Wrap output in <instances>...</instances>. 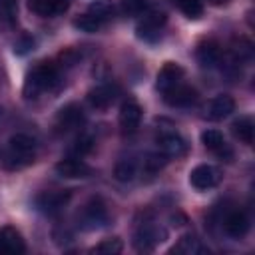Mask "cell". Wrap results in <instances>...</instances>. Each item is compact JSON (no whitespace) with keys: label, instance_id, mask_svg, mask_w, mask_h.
Returning a JSON list of instances; mask_svg holds the SVG:
<instances>
[{"label":"cell","instance_id":"19","mask_svg":"<svg viewBox=\"0 0 255 255\" xmlns=\"http://www.w3.org/2000/svg\"><path fill=\"white\" fill-rule=\"evenodd\" d=\"M231 129H233V133H235V137H237L239 141H243V143H247V145L253 143L255 124H253V120H251L249 116H243V118L235 120L233 126H231Z\"/></svg>","mask_w":255,"mask_h":255},{"label":"cell","instance_id":"28","mask_svg":"<svg viewBox=\"0 0 255 255\" xmlns=\"http://www.w3.org/2000/svg\"><path fill=\"white\" fill-rule=\"evenodd\" d=\"M167 163V155H163L161 151H155V153H147L145 159H143V167L145 171L149 173H157L159 169H163Z\"/></svg>","mask_w":255,"mask_h":255},{"label":"cell","instance_id":"22","mask_svg":"<svg viewBox=\"0 0 255 255\" xmlns=\"http://www.w3.org/2000/svg\"><path fill=\"white\" fill-rule=\"evenodd\" d=\"M173 253H181V255H195L201 251V245H199V239L195 235H183L177 239V243L173 245L171 249Z\"/></svg>","mask_w":255,"mask_h":255},{"label":"cell","instance_id":"21","mask_svg":"<svg viewBox=\"0 0 255 255\" xmlns=\"http://www.w3.org/2000/svg\"><path fill=\"white\" fill-rule=\"evenodd\" d=\"M114 12H116V8H114L112 0H94V2L88 6V14L94 16L96 20H100L102 24H104L106 20H110V18L114 16Z\"/></svg>","mask_w":255,"mask_h":255},{"label":"cell","instance_id":"30","mask_svg":"<svg viewBox=\"0 0 255 255\" xmlns=\"http://www.w3.org/2000/svg\"><path fill=\"white\" fill-rule=\"evenodd\" d=\"M135 30H137V36L141 40H145V42H155L159 38V26H155V24H151L147 20H143L141 24H137Z\"/></svg>","mask_w":255,"mask_h":255},{"label":"cell","instance_id":"18","mask_svg":"<svg viewBox=\"0 0 255 255\" xmlns=\"http://www.w3.org/2000/svg\"><path fill=\"white\" fill-rule=\"evenodd\" d=\"M141 122V106L135 102H126L120 108V126L128 131L135 129Z\"/></svg>","mask_w":255,"mask_h":255},{"label":"cell","instance_id":"33","mask_svg":"<svg viewBox=\"0 0 255 255\" xmlns=\"http://www.w3.org/2000/svg\"><path fill=\"white\" fill-rule=\"evenodd\" d=\"M34 44H36V40L32 38V36H20L18 40H16V44H14V52L16 54H20V56H24V54H28L32 48H34Z\"/></svg>","mask_w":255,"mask_h":255},{"label":"cell","instance_id":"13","mask_svg":"<svg viewBox=\"0 0 255 255\" xmlns=\"http://www.w3.org/2000/svg\"><path fill=\"white\" fill-rule=\"evenodd\" d=\"M28 8L42 18H54L70 8V0H28Z\"/></svg>","mask_w":255,"mask_h":255},{"label":"cell","instance_id":"5","mask_svg":"<svg viewBox=\"0 0 255 255\" xmlns=\"http://www.w3.org/2000/svg\"><path fill=\"white\" fill-rule=\"evenodd\" d=\"M82 124H84V112L78 104H66L64 108L58 110L56 120H54V128L58 133L74 131V129L82 128Z\"/></svg>","mask_w":255,"mask_h":255},{"label":"cell","instance_id":"2","mask_svg":"<svg viewBox=\"0 0 255 255\" xmlns=\"http://www.w3.org/2000/svg\"><path fill=\"white\" fill-rule=\"evenodd\" d=\"M34 157H36V139L28 133H14L8 141V151L2 161L8 169H22L30 165Z\"/></svg>","mask_w":255,"mask_h":255},{"label":"cell","instance_id":"35","mask_svg":"<svg viewBox=\"0 0 255 255\" xmlns=\"http://www.w3.org/2000/svg\"><path fill=\"white\" fill-rule=\"evenodd\" d=\"M2 118H4V110L0 108V120H2Z\"/></svg>","mask_w":255,"mask_h":255},{"label":"cell","instance_id":"15","mask_svg":"<svg viewBox=\"0 0 255 255\" xmlns=\"http://www.w3.org/2000/svg\"><path fill=\"white\" fill-rule=\"evenodd\" d=\"M181 78H183V68H181L179 64H175V62H167V64H163V68L157 72V82H155V86H157V90L163 94V92H167L169 88H173L175 84H179Z\"/></svg>","mask_w":255,"mask_h":255},{"label":"cell","instance_id":"14","mask_svg":"<svg viewBox=\"0 0 255 255\" xmlns=\"http://www.w3.org/2000/svg\"><path fill=\"white\" fill-rule=\"evenodd\" d=\"M116 98H118V88L112 84H102V86H96L94 90L88 92V102L96 110L110 108L116 102Z\"/></svg>","mask_w":255,"mask_h":255},{"label":"cell","instance_id":"3","mask_svg":"<svg viewBox=\"0 0 255 255\" xmlns=\"http://www.w3.org/2000/svg\"><path fill=\"white\" fill-rule=\"evenodd\" d=\"M78 221H80V227H82V229H86V231H92V229H100V227H104V225L108 223V209H106L104 201H102V199H98V197L90 199V201L82 207Z\"/></svg>","mask_w":255,"mask_h":255},{"label":"cell","instance_id":"24","mask_svg":"<svg viewBox=\"0 0 255 255\" xmlns=\"http://www.w3.org/2000/svg\"><path fill=\"white\" fill-rule=\"evenodd\" d=\"M122 249H124V243H122V239L120 237H112V239H104V241H100L94 249H92V253H102V255H118V253H122Z\"/></svg>","mask_w":255,"mask_h":255},{"label":"cell","instance_id":"16","mask_svg":"<svg viewBox=\"0 0 255 255\" xmlns=\"http://www.w3.org/2000/svg\"><path fill=\"white\" fill-rule=\"evenodd\" d=\"M195 56H197V62H199L203 68H217V66L221 64V58H223L219 44L213 42V40L201 42V44L197 46Z\"/></svg>","mask_w":255,"mask_h":255},{"label":"cell","instance_id":"4","mask_svg":"<svg viewBox=\"0 0 255 255\" xmlns=\"http://www.w3.org/2000/svg\"><path fill=\"white\" fill-rule=\"evenodd\" d=\"M167 239V231L155 223H141L133 235V245L137 251H153L159 243Z\"/></svg>","mask_w":255,"mask_h":255},{"label":"cell","instance_id":"12","mask_svg":"<svg viewBox=\"0 0 255 255\" xmlns=\"http://www.w3.org/2000/svg\"><path fill=\"white\" fill-rule=\"evenodd\" d=\"M223 229H225V233H227L229 237L241 239V237H245L247 231H249V217H247L243 211L233 209V211H229V213L225 215V219H223Z\"/></svg>","mask_w":255,"mask_h":255},{"label":"cell","instance_id":"17","mask_svg":"<svg viewBox=\"0 0 255 255\" xmlns=\"http://www.w3.org/2000/svg\"><path fill=\"white\" fill-rule=\"evenodd\" d=\"M157 145H159V151L167 157H181L187 151L185 139L177 133H161L157 137Z\"/></svg>","mask_w":255,"mask_h":255},{"label":"cell","instance_id":"8","mask_svg":"<svg viewBox=\"0 0 255 255\" xmlns=\"http://www.w3.org/2000/svg\"><path fill=\"white\" fill-rule=\"evenodd\" d=\"M68 199H70V191H44V193L36 195L34 203L42 213L54 215L66 205Z\"/></svg>","mask_w":255,"mask_h":255},{"label":"cell","instance_id":"11","mask_svg":"<svg viewBox=\"0 0 255 255\" xmlns=\"http://www.w3.org/2000/svg\"><path fill=\"white\" fill-rule=\"evenodd\" d=\"M233 110H235V100L227 94H219V96L211 98L209 104L205 106V118L219 122V120H225L227 116H231Z\"/></svg>","mask_w":255,"mask_h":255},{"label":"cell","instance_id":"31","mask_svg":"<svg viewBox=\"0 0 255 255\" xmlns=\"http://www.w3.org/2000/svg\"><path fill=\"white\" fill-rule=\"evenodd\" d=\"M16 12H18V4L16 0H0V20L14 24L16 22Z\"/></svg>","mask_w":255,"mask_h":255},{"label":"cell","instance_id":"29","mask_svg":"<svg viewBox=\"0 0 255 255\" xmlns=\"http://www.w3.org/2000/svg\"><path fill=\"white\" fill-rule=\"evenodd\" d=\"M94 137L90 135V133H82L76 141H74V145H72V153L76 155V157H82V155H86L88 151H92V147H94Z\"/></svg>","mask_w":255,"mask_h":255},{"label":"cell","instance_id":"32","mask_svg":"<svg viewBox=\"0 0 255 255\" xmlns=\"http://www.w3.org/2000/svg\"><path fill=\"white\" fill-rule=\"evenodd\" d=\"M233 56H235V60H249L253 56L251 42L245 38H239V44H235V48H233Z\"/></svg>","mask_w":255,"mask_h":255},{"label":"cell","instance_id":"26","mask_svg":"<svg viewBox=\"0 0 255 255\" xmlns=\"http://www.w3.org/2000/svg\"><path fill=\"white\" fill-rule=\"evenodd\" d=\"M173 4L187 16V18H199L203 14V4L201 0H173Z\"/></svg>","mask_w":255,"mask_h":255},{"label":"cell","instance_id":"27","mask_svg":"<svg viewBox=\"0 0 255 255\" xmlns=\"http://www.w3.org/2000/svg\"><path fill=\"white\" fill-rule=\"evenodd\" d=\"M74 28H78L80 32H86V34H94V32H98V30L102 28V22L96 20L94 16H90V14L86 12V14L78 16V18L74 20Z\"/></svg>","mask_w":255,"mask_h":255},{"label":"cell","instance_id":"6","mask_svg":"<svg viewBox=\"0 0 255 255\" xmlns=\"http://www.w3.org/2000/svg\"><path fill=\"white\" fill-rule=\"evenodd\" d=\"M219 181H221V171L215 165H209V163H201V165L193 167L191 173H189V183L199 191L211 189Z\"/></svg>","mask_w":255,"mask_h":255},{"label":"cell","instance_id":"1","mask_svg":"<svg viewBox=\"0 0 255 255\" xmlns=\"http://www.w3.org/2000/svg\"><path fill=\"white\" fill-rule=\"evenodd\" d=\"M60 82V72L54 64H48V62H40L28 76H26V82H24V96L28 100H34L38 98L40 94L44 92H50L58 86Z\"/></svg>","mask_w":255,"mask_h":255},{"label":"cell","instance_id":"34","mask_svg":"<svg viewBox=\"0 0 255 255\" xmlns=\"http://www.w3.org/2000/svg\"><path fill=\"white\" fill-rule=\"evenodd\" d=\"M209 2H211V4H223L225 0H209Z\"/></svg>","mask_w":255,"mask_h":255},{"label":"cell","instance_id":"10","mask_svg":"<svg viewBox=\"0 0 255 255\" xmlns=\"http://www.w3.org/2000/svg\"><path fill=\"white\" fill-rule=\"evenodd\" d=\"M26 251V243L14 227H0V255H20Z\"/></svg>","mask_w":255,"mask_h":255},{"label":"cell","instance_id":"9","mask_svg":"<svg viewBox=\"0 0 255 255\" xmlns=\"http://www.w3.org/2000/svg\"><path fill=\"white\" fill-rule=\"evenodd\" d=\"M163 100L173 108H187L197 100V92L191 86L179 82L173 88H169L167 92H163Z\"/></svg>","mask_w":255,"mask_h":255},{"label":"cell","instance_id":"20","mask_svg":"<svg viewBox=\"0 0 255 255\" xmlns=\"http://www.w3.org/2000/svg\"><path fill=\"white\" fill-rule=\"evenodd\" d=\"M137 175V161L133 157H124L116 163L114 167V177L122 183H128V181H133Z\"/></svg>","mask_w":255,"mask_h":255},{"label":"cell","instance_id":"23","mask_svg":"<svg viewBox=\"0 0 255 255\" xmlns=\"http://www.w3.org/2000/svg\"><path fill=\"white\" fill-rule=\"evenodd\" d=\"M201 143H203L207 149L215 151V153L227 145L225 139H223V133H221L219 129H205V131L201 133Z\"/></svg>","mask_w":255,"mask_h":255},{"label":"cell","instance_id":"25","mask_svg":"<svg viewBox=\"0 0 255 255\" xmlns=\"http://www.w3.org/2000/svg\"><path fill=\"white\" fill-rule=\"evenodd\" d=\"M151 8L149 0H122V12L126 16H141Z\"/></svg>","mask_w":255,"mask_h":255},{"label":"cell","instance_id":"7","mask_svg":"<svg viewBox=\"0 0 255 255\" xmlns=\"http://www.w3.org/2000/svg\"><path fill=\"white\" fill-rule=\"evenodd\" d=\"M56 173L66 179H82V177H90L92 167L80 157H66L56 163Z\"/></svg>","mask_w":255,"mask_h":255}]
</instances>
